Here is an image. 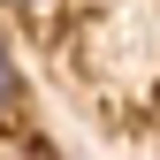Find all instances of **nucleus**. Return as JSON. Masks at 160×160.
I'll use <instances>...</instances> for the list:
<instances>
[{
    "label": "nucleus",
    "instance_id": "nucleus-1",
    "mask_svg": "<svg viewBox=\"0 0 160 160\" xmlns=\"http://www.w3.org/2000/svg\"><path fill=\"white\" fill-rule=\"evenodd\" d=\"M15 107H23V69H15L8 38H0V122H15Z\"/></svg>",
    "mask_w": 160,
    "mask_h": 160
},
{
    "label": "nucleus",
    "instance_id": "nucleus-2",
    "mask_svg": "<svg viewBox=\"0 0 160 160\" xmlns=\"http://www.w3.org/2000/svg\"><path fill=\"white\" fill-rule=\"evenodd\" d=\"M15 8H53V0H15Z\"/></svg>",
    "mask_w": 160,
    "mask_h": 160
}]
</instances>
